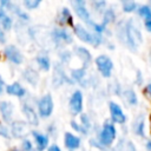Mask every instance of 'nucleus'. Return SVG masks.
<instances>
[{"instance_id": "obj_3", "label": "nucleus", "mask_w": 151, "mask_h": 151, "mask_svg": "<svg viewBox=\"0 0 151 151\" xmlns=\"http://www.w3.org/2000/svg\"><path fill=\"white\" fill-rule=\"evenodd\" d=\"M53 111V99L51 94L42 96L38 101V112L39 116L42 118H47L52 114Z\"/></svg>"}, {"instance_id": "obj_2", "label": "nucleus", "mask_w": 151, "mask_h": 151, "mask_svg": "<svg viewBox=\"0 0 151 151\" xmlns=\"http://www.w3.org/2000/svg\"><path fill=\"white\" fill-rule=\"evenodd\" d=\"M74 29V33L81 40V41H85V42H88V44H92L94 46H98L99 42L101 41V38L100 35H93L91 33H88L81 25H76L73 27Z\"/></svg>"}, {"instance_id": "obj_30", "label": "nucleus", "mask_w": 151, "mask_h": 151, "mask_svg": "<svg viewBox=\"0 0 151 151\" xmlns=\"http://www.w3.org/2000/svg\"><path fill=\"white\" fill-rule=\"evenodd\" d=\"M21 147H22V151H32L33 150V145H32L31 140H28V139H24L22 140Z\"/></svg>"}, {"instance_id": "obj_9", "label": "nucleus", "mask_w": 151, "mask_h": 151, "mask_svg": "<svg viewBox=\"0 0 151 151\" xmlns=\"http://www.w3.org/2000/svg\"><path fill=\"white\" fill-rule=\"evenodd\" d=\"M13 110H14V107L11 101H7V100L0 101V114L5 123H12Z\"/></svg>"}, {"instance_id": "obj_21", "label": "nucleus", "mask_w": 151, "mask_h": 151, "mask_svg": "<svg viewBox=\"0 0 151 151\" xmlns=\"http://www.w3.org/2000/svg\"><path fill=\"white\" fill-rule=\"evenodd\" d=\"M35 61H37V64L39 65V67H40L42 71H48L50 67H51L50 58H48L46 54H39V55L35 58Z\"/></svg>"}, {"instance_id": "obj_12", "label": "nucleus", "mask_w": 151, "mask_h": 151, "mask_svg": "<svg viewBox=\"0 0 151 151\" xmlns=\"http://www.w3.org/2000/svg\"><path fill=\"white\" fill-rule=\"evenodd\" d=\"M126 35H127V39H129V42L131 46H136L137 44H139L142 41V35L139 33V31L131 24L129 22L127 25V28H126Z\"/></svg>"}, {"instance_id": "obj_14", "label": "nucleus", "mask_w": 151, "mask_h": 151, "mask_svg": "<svg viewBox=\"0 0 151 151\" xmlns=\"http://www.w3.org/2000/svg\"><path fill=\"white\" fill-rule=\"evenodd\" d=\"M52 37L57 42H59V41L65 42V44H71L72 42L71 34L64 28H54L53 32H52Z\"/></svg>"}, {"instance_id": "obj_34", "label": "nucleus", "mask_w": 151, "mask_h": 151, "mask_svg": "<svg viewBox=\"0 0 151 151\" xmlns=\"http://www.w3.org/2000/svg\"><path fill=\"white\" fill-rule=\"evenodd\" d=\"M6 84H5V80L2 79V77L0 76V96H2V93H4V91H5V88H6V86H5Z\"/></svg>"}, {"instance_id": "obj_18", "label": "nucleus", "mask_w": 151, "mask_h": 151, "mask_svg": "<svg viewBox=\"0 0 151 151\" xmlns=\"http://www.w3.org/2000/svg\"><path fill=\"white\" fill-rule=\"evenodd\" d=\"M13 25V20L12 18L7 14V12H5L4 9H0V27L5 31H9L12 28Z\"/></svg>"}, {"instance_id": "obj_19", "label": "nucleus", "mask_w": 151, "mask_h": 151, "mask_svg": "<svg viewBox=\"0 0 151 151\" xmlns=\"http://www.w3.org/2000/svg\"><path fill=\"white\" fill-rule=\"evenodd\" d=\"M74 52H76V53H77V55L83 60V63H84V66H85V67L91 63V59H92V58H91L90 52H88L86 48L78 46V47H76V48H74Z\"/></svg>"}, {"instance_id": "obj_23", "label": "nucleus", "mask_w": 151, "mask_h": 151, "mask_svg": "<svg viewBox=\"0 0 151 151\" xmlns=\"http://www.w3.org/2000/svg\"><path fill=\"white\" fill-rule=\"evenodd\" d=\"M71 76H72V78H73L76 81H80V80L84 78V76H85V68H84V67H81V68L72 70Z\"/></svg>"}, {"instance_id": "obj_25", "label": "nucleus", "mask_w": 151, "mask_h": 151, "mask_svg": "<svg viewBox=\"0 0 151 151\" xmlns=\"http://www.w3.org/2000/svg\"><path fill=\"white\" fill-rule=\"evenodd\" d=\"M138 13H139V15L144 17L146 20H150V19H151V8H150L149 6H146V5L139 7Z\"/></svg>"}, {"instance_id": "obj_44", "label": "nucleus", "mask_w": 151, "mask_h": 151, "mask_svg": "<svg viewBox=\"0 0 151 151\" xmlns=\"http://www.w3.org/2000/svg\"><path fill=\"white\" fill-rule=\"evenodd\" d=\"M32 151H38V150H32Z\"/></svg>"}, {"instance_id": "obj_32", "label": "nucleus", "mask_w": 151, "mask_h": 151, "mask_svg": "<svg viewBox=\"0 0 151 151\" xmlns=\"http://www.w3.org/2000/svg\"><path fill=\"white\" fill-rule=\"evenodd\" d=\"M71 126H72V127H73L76 131H78V132H81V133H86V129H85V127H81L80 125H78V124H77L74 120H72V122H71Z\"/></svg>"}, {"instance_id": "obj_33", "label": "nucleus", "mask_w": 151, "mask_h": 151, "mask_svg": "<svg viewBox=\"0 0 151 151\" xmlns=\"http://www.w3.org/2000/svg\"><path fill=\"white\" fill-rule=\"evenodd\" d=\"M6 42V34H5V29H2L0 27V44H5Z\"/></svg>"}, {"instance_id": "obj_11", "label": "nucleus", "mask_w": 151, "mask_h": 151, "mask_svg": "<svg viewBox=\"0 0 151 151\" xmlns=\"http://www.w3.org/2000/svg\"><path fill=\"white\" fill-rule=\"evenodd\" d=\"M21 110H22V113H24V116H25V118H26V120H27L28 124L34 125V126H37V125L39 124L38 114L35 113L34 109H33L31 105H28V104L25 103V104H22Z\"/></svg>"}, {"instance_id": "obj_20", "label": "nucleus", "mask_w": 151, "mask_h": 151, "mask_svg": "<svg viewBox=\"0 0 151 151\" xmlns=\"http://www.w3.org/2000/svg\"><path fill=\"white\" fill-rule=\"evenodd\" d=\"M65 80H67V78L65 77V73H64L63 68L59 65H55V67H54V77H53L54 86H59Z\"/></svg>"}, {"instance_id": "obj_31", "label": "nucleus", "mask_w": 151, "mask_h": 151, "mask_svg": "<svg viewBox=\"0 0 151 151\" xmlns=\"http://www.w3.org/2000/svg\"><path fill=\"white\" fill-rule=\"evenodd\" d=\"M136 7H137L136 2H132V1H129V2H125V4H124V11H125V12L134 11Z\"/></svg>"}, {"instance_id": "obj_17", "label": "nucleus", "mask_w": 151, "mask_h": 151, "mask_svg": "<svg viewBox=\"0 0 151 151\" xmlns=\"http://www.w3.org/2000/svg\"><path fill=\"white\" fill-rule=\"evenodd\" d=\"M22 77H24V79H25L27 83H29L32 86H35L37 83H38V80H39V74H38V72H37L35 70L31 68V67H28V68H26V70L24 71Z\"/></svg>"}, {"instance_id": "obj_5", "label": "nucleus", "mask_w": 151, "mask_h": 151, "mask_svg": "<svg viewBox=\"0 0 151 151\" xmlns=\"http://www.w3.org/2000/svg\"><path fill=\"white\" fill-rule=\"evenodd\" d=\"M96 65H97L99 72L104 77L109 78L111 76V72H112V68H113V63H112V60L107 55H99V57H97Z\"/></svg>"}, {"instance_id": "obj_4", "label": "nucleus", "mask_w": 151, "mask_h": 151, "mask_svg": "<svg viewBox=\"0 0 151 151\" xmlns=\"http://www.w3.org/2000/svg\"><path fill=\"white\" fill-rule=\"evenodd\" d=\"M4 55L6 57L7 60H9L11 63L15 64V65H20L24 61V55L20 52V50L14 46V45H7L4 48Z\"/></svg>"}, {"instance_id": "obj_13", "label": "nucleus", "mask_w": 151, "mask_h": 151, "mask_svg": "<svg viewBox=\"0 0 151 151\" xmlns=\"http://www.w3.org/2000/svg\"><path fill=\"white\" fill-rule=\"evenodd\" d=\"M5 90H6V93H7L8 96H14V97H18V98L24 97L25 93H26V90H25V88L22 87V85H21L20 83H18V81H14V83L7 85Z\"/></svg>"}, {"instance_id": "obj_24", "label": "nucleus", "mask_w": 151, "mask_h": 151, "mask_svg": "<svg viewBox=\"0 0 151 151\" xmlns=\"http://www.w3.org/2000/svg\"><path fill=\"white\" fill-rule=\"evenodd\" d=\"M124 96H125L126 100L129 101V104H131V105H136V104H137V96H136L134 91H132V90H126V91L124 92Z\"/></svg>"}, {"instance_id": "obj_39", "label": "nucleus", "mask_w": 151, "mask_h": 151, "mask_svg": "<svg viewBox=\"0 0 151 151\" xmlns=\"http://www.w3.org/2000/svg\"><path fill=\"white\" fill-rule=\"evenodd\" d=\"M145 27H146V29H147V31H150V32H151V19L145 21Z\"/></svg>"}, {"instance_id": "obj_41", "label": "nucleus", "mask_w": 151, "mask_h": 151, "mask_svg": "<svg viewBox=\"0 0 151 151\" xmlns=\"http://www.w3.org/2000/svg\"><path fill=\"white\" fill-rule=\"evenodd\" d=\"M146 149H147L149 151H151V142H147V143H146Z\"/></svg>"}, {"instance_id": "obj_35", "label": "nucleus", "mask_w": 151, "mask_h": 151, "mask_svg": "<svg viewBox=\"0 0 151 151\" xmlns=\"http://www.w3.org/2000/svg\"><path fill=\"white\" fill-rule=\"evenodd\" d=\"M93 28H94V31L96 32H103L104 31V28H105V26L101 24V25H98V24H94L93 25Z\"/></svg>"}, {"instance_id": "obj_43", "label": "nucleus", "mask_w": 151, "mask_h": 151, "mask_svg": "<svg viewBox=\"0 0 151 151\" xmlns=\"http://www.w3.org/2000/svg\"><path fill=\"white\" fill-rule=\"evenodd\" d=\"M150 129H151V113H150Z\"/></svg>"}, {"instance_id": "obj_36", "label": "nucleus", "mask_w": 151, "mask_h": 151, "mask_svg": "<svg viewBox=\"0 0 151 151\" xmlns=\"http://www.w3.org/2000/svg\"><path fill=\"white\" fill-rule=\"evenodd\" d=\"M60 55H61L60 58H61L64 61H68V60H70V53H68V52H64V53H61Z\"/></svg>"}, {"instance_id": "obj_6", "label": "nucleus", "mask_w": 151, "mask_h": 151, "mask_svg": "<svg viewBox=\"0 0 151 151\" xmlns=\"http://www.w3.org/2000/svg\"><path fill=\"white\" fill-rule=\"evenodd\" d=\"M14 138H24L28 133V125L22 120H15L11 124V131H9Z\"/></svg>"}, {"instance_id": "obj_37", "label": "nucleus", "mask_w": 151, "mask_h": 151, "mask_svg": "<svg viewBox=\"0 0 151 151\" xmlns=\"http://www.w3.org/2000/svg\"><path fill=\"white\" fill-rule=\"evenodd\" d=\"M81 120H83L84 126H86V127L90 126V123H88V120H87V116H86V114H83V116H81Z\"/></svg>"}, {"instance_id": "obj_28", "label": "nucleus", "mask_w": 151, "mask_h": 151, "mask_svg": "<svg viewBox=\"0 0 151 151\" xmlns=\"http://www.w3.org/2000/svg\"><path fill=\"white\" fill-rule=\"evenodd\" d=\"M136 132L137 134L139 136H144V123H143V118H139L137 120V124H136Z\"/></svg>"}, {"instance_id": "obj_8", "label": "nucleus", "mask_w": 151, "mask_h": 151, "mask_svg": "<svg viewBox=\"0 0 151 151\" xmlns=\"http://www.w3.org/2000/svg\"><path fill=\"white\" fill-rule=\"evenodd\" d=\"M70 110L72 114H78L83 110V94L80 91H76L70 99Z\"/></svg>"}, {"instance_id": "obj_16", "label": "nucleus", "mask_w": 151, "mask_h": 151, "mask_svg": "<svg viewBox=\"0 0 151 151\" xmlns=\"http://www.w3.org/2000/svg\"><path fill=\"white\" fill-rule=\"evenodd\" d=\"M64 143H65V146L68 147L70 150H74V149H78L80 146V138L70 133V132H66L65 136H64Z\"/></svg>"}, {"instance_id": "obj_15", "label": "nucleus", "mask_w": 151, "mask_h": 151, "mask_svg": "<svg viewBox=\"0 0 151 151\" xmlns=\"http://www.w3.org/2000/svg\"><path fill=\"white\" fill-rule=\"evenodd\" d=\"M32 136L35 140V144H37V150L38 151H44L47 145H48V137L38 132V131H32Z\"/></svg>"}, {"instance_id": "obj_38", "label": "nucleus", "mask_w": 151, "mask_h": 151, "mask_svg": "<svg viewBox=\"0 0 151 151\" xmlns=\"http://www.w3.org/2000/svg\"><path fill=\"white\" fill-rule=\"evenodd\" d=\"M47 151H61V150H60V147H59L58 145L53 144V145H51V146L48 147V150H47Z\"/></svg>"}, {"instance_id": "obj_10", "label": "nucleus", "mask_w": 151, "mask_h": 151, "mask_svg": "<svg viewBox=\"0 0 151 151\" xmlns=\"http://www.w3.org/2000/svg\"><path fill=\"white\" fill-rule=\"evenodd\" d=\"M109 106H110V112H111V118H112V120L116 122V123L123 124V123L126 120V117H125L123 110L120 109V106H119L118 104H116L114 101H110Z\"/></svg>"}, {"instance_id": "obj_26", "label": "nucleus", "mask_w": 151, "mask_h": 151, "mask_svg": "<svg viewBox=\"0 0 151 151\" xmlns=\"http://www.w3.org/2000/svg\"><path fill=\"white\" fill-rule=\"evenodd\" d=\"M40 0H25L22 4L27 9H35L40 5Z\"/></svg>"}, {"instance_id": "obj_42", "label": "nucleus", "mask_w": 151, "mask_h": 151, "mask_svg": "<svg viewBox=\"0 0 151 151\" xmlns=\"http://www.w3.org/2000/svg\"><path fill=\"white\" fill-rule=\"evenodd\" d=\"M8 151H20V150H18V149H11V150H8Z\"/></svg>"}, {"instance_id": "obj_27", "label": "nucleus", "mask_w": 151, "mask_h": 151, "mask_svg": "<svg viewBox=\"0 0 151 151\" xmlns=\"http://www.w3.org/2000/svg\"><path fill=\"white\" fill-rule=\"evenodd\" d=\"M113 19H114V12H113L112 9H107V11L104 13V20H103V25L105 26L106 24H109V22L113 21Z\"/></svg>"}, {"instance_id": "obj_22", "label": "nucleus", "mask_w": 151, "mask_h": 151, "mask_svg": "<svg viewBox=\"0 0 151 151\" xmlns=\"http://www.w3.org/2000/svg\"><path fill=\"white\" fill-rule=\"evenodd\" d=\"M61 24L64 25H68V26H73V18L68 11V8H63L61 9V14H60V20Z\"/></svg>"}, {"instance_id": "obj_29", "label": "nucleus", "mask_w": 151, "mask_h": 151, "mask_svg": "<svg viewBox=\"0 0 151 151\" xmlns=\"http://www.w3.org/2000/svg\"><path fill=\"white\" fill-rule=\"evenodd\" d=\"M0 136L4 137V138H9V137H11L8 127H7L2 122H0Z\"/></svg>"}, {"instance_id": "obj_40", "label": "nucleus", "mask_w": 151, "mask_h": 151, "mask_svg": "<svg viewBox=\"0 0 151 151\" xmlns=\"http://www.w3.org/2000/svg\"><path fill=\"white\" fill-rule=\"evenodd\" d=\"M145 91H146V92H149V94L151 96V84H149V85H147V87H146V90H145Z\"/></svg>"}, {"instance_id": "obj_1", "label": "nucleus", "mask_w": 151, "mask_h": 151, "mask_svg": "<svg viewBox=\"0 0 151 151\" xmlns=\"http://www.w3.org/2000/svg\"><path fill=\"white\" fill-rule=\"evenodd\" d=\"M114 138H116V127L113 126V124L106 122L99 134V142L104 146H110L114 140Z\"/></svg>"}, {"instance_id": "obj_7", "label": "nucleus", "mask_w": 151, "mask_h": 151, "mask_svg": "<svg viewBox=\"0 0 151 151\" xmlns=\"http://www.w3.org/2000/svg\"><path fill=\"white\" fill-rule=\"evenodd\" d=\"M72 5L74 6V9H76L77 15H78L81 20H84L87 25H90V26L93 27L94 22L91 20L90 14H88L87 9L85 8V2H84V1H80V0H77V1H72Z\"/></svg>"}]
</instances>
